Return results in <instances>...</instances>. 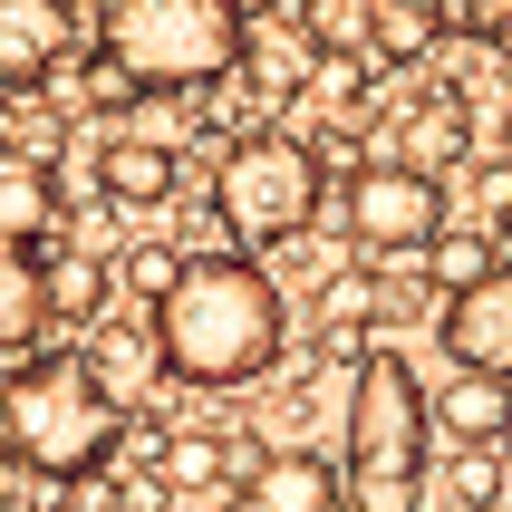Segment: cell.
Instances as JSON below:
<instances>
[{
	"mask_svg": "<svg viewBox=\"0 0 512 512\" xmlns=\"http://www.w3.org/2000/svg\"><path fill=\"white\" fill-rule=\"evenodd\" d=\"M145 329H155V358H165L174 387L232 397V387H261L281 368L290 300L252 252H184L174 281L145 300Z\"/></svg>",
	"mask_w": 512,
	"mask_h": 512,
	"instance_id": "obj_1",
	"label": "cell"
},
{
	"mask_svg": "<svg viewBox=\"0 0 512 512\" xmlns=\"http://www.w3.org/2000/svg\"><path fill=\"white\" fill-rule=\"evenodd\" d=\"M126 435V406L87 377L78 348H20L0 377V455L39 484H97Z\"/></svg>",
	"mask_w": 512,
	"mask_h": 512,
	"instance_id": "obj_2",
	"label": "cell"
},
{
	"mask_svg": "<svg viewBox=\"0 0 512 512\" xmlns=\"http://www.w3.org/2000/svg\"><path fill=\"white\" fill-rule=\"evenodd\" d=\"M426 464H435V426H426V377L397 348H358L348 358V512H426Z\"/></svg>",
	"mask_w": 512,
	"mask_h": 512,
	"instance_id": "obj_3",
	"label": "cell"
},
{
	"mask_svg": "<svg viewBox=\"0 0 512 512\" xmlns=\"http://www.w3.org/2000/svg\"><path fill=\"white\" fill-rule=\"evenodd\" d=\"M242 10L232 0H107L97 10V58L126 68L136 97H213L242 68Z\"/></svg>",
	"mask_w": 512,
	"mask_h": 512,
	"instance_id": "obj_4",
	"label": "cell"
},
{
	"mask_svg": "<svg viewBox=\"0 0 512 512\" xmlns=\"http://www.w3.org/2000/svg\"><path fill=\"white\" fill-rule=\"evenodd\" d=\"M319 194H329V165H319L310 136H290V126H261L242 136L213 165V223L242 242V252H281L300 232L319 223Z\"/></svg>",
	"mask_w": 512,
	"mask_h": 512,
	"instance_id": "obj_5",
	"label": "cell"
},
{
	"mask_svg": "<svg viewBox=\"0 0 512 512\" xmlns=\"http://www.w3.org/2000/svg\"><path fill=\"white\" fill-rule=\"evenodd\" d=\"M435 223H445V174L406 165V155H397V165H358L339 184V232L358 242V252H377V261L426 252Z\"/></svg>",
	"mask_w": 512,
	"mask_h": 512,
	"instance_id": "obj_6",
	"label": "cell"
},
{
	"mask_svg": "<svg viewBox=\"0 0 512 512\" xmlns=\"http://www.w3.org/2000/svg\"><path fill=\"white\" fill-rule=\"evenodd\" d=\"M435 339L455 368H484L512 387V261H484L464 290H445V310H435Z\"/></svg>",
	"mask_w": 512,
	"mask_h": 512,
	"instance_id": "obj_7",
	"label": "cell"
},
{
	"mask_svg": "<svg viewBox=\"0 0 512 512\" xmlns=\"http://www.w3.org/2000/svg\"><path fill=\"white\" fill-rule=\"evenodd\" d=\"M78 58V0H0V97L58 87Z\"/></svg>",
	"mask_w": 512,
	"mask_h": 512,
	"instance_id": "obj_8",
	"label": "cell"
},
{
	"mask_svg": "<svg viewBox=\"0 0 512 512\" xmlns=\"http://www.w3.org/2000/svg\"><path fill=\"white\" fill-rule=\"evenodd\" d=\"M87 184H97L116 213H165V203H174V184H184V165H174V145L136 136V126H116V136L87 155Z\"/></svg>",
	"mask_w": 512,
	"mask_h": 512,
	"instance_id": "obj_9",
	"label": "cell"
},
{
	"mask_svg": "<svg viewBox=\"0 0 512 512\" xmlns=\"http://www.w3.org/2000/svg\"><path fill=\"white\" fill-rule=\"evenodd\" d=\"M87 377L107 387L126 416H145V397H155V377H165V358H155V329L145 319H87Z\"/></svg>",
	"mask_w": 512,
	"mask_h": 512,
	"instance_id": "obj_10",
	"label": "cell"
},
{
	"mask_svg": "<svg viewBox=\"0 0 512 512\" xmlns=\"http://www.w3.org/2000/svg\"><path fill=\"white\" fill-rule=\"evenodd\" d=\"M242 503L252 512H348V484H339V464L329 455H261L252 474H242Z\"/></svg>",
	"mask_w": 512,
	"mask_h": 512,
	"instance_id": "obj_11",
	"label": "cell"
},
{
	"mask_svg": "<svg viewBox=\"0 0 512 512\" xmlns=\"http://www.w3.org/2000/svg\"><path fill=\"white\" fill-rule=\"evenodd\" d=\"M426 426L445 435V445H503L512 387H503V377H484V368H455V377L426 397Z\"/></svg>",
	"mask_w": 512,
	"mask_h": 512,
	"instance_id": "obj_12",
	"label": "cell"
},
{
	"mask_svg": "<svg viewBox=\"0 0 512 512\" xmlns=\"http://www.w3.org/2000/svg\"><path fill=\"white\" fill-rule=\"evenodd\" d=\"M58 165L39 155V145H0V232L10 242H49L58 232Z\"/></svg>",
	"mask_w": 512,
	"mask_h": 512,
	"instance_id": "obj_13",
	"label": "cell"
},
{
	"mask_svg": "<svg viewBox=\"0 0 512 512\" xmlns=\"http://www.w3.org/2000/svg\"><path fill=\"white\" fill-rule=\"evenodd\" d=\"M49 329V281H39V242H10L0 232V358L39 348Z\"/></svg>",
	"mask_w": 512,
	"mask_h": 512,
	"instance_id": "obj_14",
	"label": "cell"
},
{
	"mask_svg": "<svg viewBox=\"0 0 512 512\" xmlns=\"http://www.w3.org/2000/svg\"><path fill=\"white\" fill-rule=\"evenodd\" d=\"M39 281H49V319H68V329L107 319V290H116V271H107L97 252H39Z\"/></svg>",
	"mask_w": 512,
	"mask_h": 512,
	"instance_id": "obj_15",
	"label": "cell"
},
{
	"mask_svg": "<svg viewBox=\"0 0 512 512\" xmlns=\"http://www.w3.org/2000/svg\"><path fill=\"white\" fill-rule=\"evenodd\" d=\"M387 310V290L368 281V271H339V281H319V348H339V358H358L368 348V319Z\"/></svg>",
	"mask_w": 512,
	"mask_h": 512,
	"instance_id": "obj_16",
	"label": "cell"
},
{
	"mask_svg": "<svg viewBox=\"0 0 512 512\" xmlns=\"http://www.w3.org/2000/svg\"><path fill=\"white\" fill-rule=\"evenodd\" d=\"M435 39H445V29H435L426 0H368V39H358V49H368L377 68H416Z\"/></svg>",
	"mask_w": 512,
	"mask_h": 512,
	"instance_id": "obj_17",
	"label": "cell"
},
{
	"mask_svg": "<svg viewBox=\"0 0 512 512\" xmlns=\"http://www.w3.org/2000/svg\"><path fill=\"white\" fill-rule=\"evenodd\" d=\"M426 474H445V493H455L464 512H503L512 503V464L493 455V445H455V455H435Z\"/></svg>",
	"mask_w": 512,
	"mask_h": 512,
	"instance_id": "obj_18",
	"label": "cell"
},
{
	"mask_svg": "<svg viewBox=\"0 0 512 512\" xmlns=\"http://www.w3.org/2000/svg\"><path fill=\"white\" fill-rule=\"evenodd\" d=\"M484 261H503V252H493V232H474V223H435V242H426V281H435V300H445V290H464Z\"/></svg>",
	"mask_w": 512,
	"mask_h": 512,
	"instance_id": "obj_19",
	"label": "cell"
},
{
	"mask_svg": "<svg viewBox=\"0 0 512 512\" xmlns=\"http://www.w3.org/2000/svg\"><path fill=\"white\" fill-rule=\"evenodd\" d=\"M406 165H426V174H445V165H464V97H455V107H445V97H435V107L416 116V126H406Z\"/></svg>",
	"mask_w": 512,
	"mask_h": 512,
	"instance_id": "obj_20",
	"label": "cell"
},
{
	"mask_svg": "<svg viewBox=\"0 0 512 512\" xmlns=\"http://www.w3.org/2000/svg\"><path fill=\"white\" fill-rule=\"evenodd\" d=\"M290 20L310 49H358L368 39V0H290Z\"/></svg>",
	"mask_w": 512,
	"mask_h": 512,
	"instance_id": "obj_21",
	"label": "cell"
},
{
	"mask_svg": "<svg viewBox=\"0 0 512 512\" xmlns=\"http://www.w3.org/2000/svg\"><path fill=\"white\" fill-rule=\"evenodd\" d=\"M174 261H184V252H165V242H136V252L116 261V281L136 290V300H155V290H165V281H174Z\"/></svg>",
	"mask_w": 512,
	"mask_h": 512,
	"instance_id": "obj_22",
	"label": "cell"
},
{
	"mask_svg": "<svg viewBox=\"0 0 512 512\" xmlns=\"http://www.w3.org/2000/svg\"><path fill=\"white\" fill-rule=\"evenodd\" d=\"M426 10H435V29H445V39H484L512 0H426Z\"/></svg>",
	"mask_w": 512,
	"mask_h": 512,
	"instance_id": "obj_23",
	"label": "cell"
},
{
	"mask_svg": "<svg viewBox=\"0 0 512 512\" xmlns=\"http://www.w3.org/2000/svg\"><path fill=\"white\" fill-rule=\"evenodd\" d=\"M232 10H242V20H271V10H281V0H232Z\"/></svg>",
	"mask_w": 512,
	"mask_h": 512,
	"instance_id": "obj_24",
	"label": "cell"
},
{
	"mask_svg": "<svg viewBox=\"0 0 512 512\" xmlns=\"http://www.w3.org/2000/svg\"><path fill=\"white\" fill-rule=\"evenodd\" d=\"M165 512H203V503H165Z\"/></svg>",
	"mask_w": 512,
	"mask_h": 512,
	"instance_id": "obj_25",
	"label": "cell"
},
{
	"mask_svg": "<svg viewBox=\"0 0 512 512\" xmlns=\"http://www.w3.org/2000/svg\"><path fill=\"white\" fill-rule=\"evenodd\" d=\"M503 464H512V426H503Z\"/></svg>",
	"mask_w": 512,
	"mask_h": 512,
	"instance_id": "obj_26",
	"label": "cell"
},
{
	"mask_svg": "<svg viewBox=\"0 0 512 512\" xmlns=\"http://www.w3.org/2000/svg\"><path fill=\"white\" fill-rule=\"evenodd\" d=\"M107 512H136V503H107Z\"/></svg>",
	"mask_w": 512,
	"mask_h": 512,
	"instance_id": "obj_27",
	"label": "cell"
},
{
	"mask_svg": "<svg viewBox=\"0 0 512 512\" xmlns=\"http://www.w3.org/2000/svg\"><path fill=\"white\" fill-rule=\"evenodd\" d=\"M503 145H512V116H503Z\"/></svg>",
	"mask_w": 512,
	"mask_h": 512,
	"instance_id": "obj_28",
	"label": "cell"
}]
</instances>
